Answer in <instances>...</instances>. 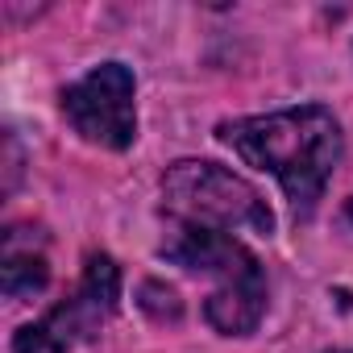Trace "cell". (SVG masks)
Masks as SVG:
<instances>
[{
	"label": "cell",
	"mask_w": 353,
	"mask_h": 353,
	"mask_svg": "<svg viewBox=\"0 0 353 353\" xmlns=\"http://www.w3.org/2000/svg\"><path fill=\"white\" fill-rule=\"evenodd\" d=\"M216 137L229 150H237L250 166L274 174L299 216L316 208V200L324 196L332 170L341 166V154H345L341 121L324 104H299V108H279L266 117L225 121Z\"/></svg>",
	"instance_id": "obj_1"
},
{
	"label": "cell",
	"mask_w": 353,
	"mask_h": 353,
	"mask_svg": "<svg viewBox=\"0 0 353 353\" xmlns=\"http://www.w3.org/2000/svg\"><path fill=\"white\" fill-rule=\"evenodd\" d=\"M162 216L174 225H196L216 233H274V212L262 192L208 158H179L162 174Z\"/></svg>",
	"instance_id": "obj_2"
},
{
	"label": "cell",
	"mask_w": 353,
	"mask_h": 353,
	"mask_svg": "<svg viewBox=\"0 0 353 353\" xmlns=\"http://www.w3.org/2000/svg\"><path fill=\"white\" fill-rule=\"evenodd\" d=\"M117 299H121V270H117V262L108 254H92L75 295H67L42 320L17 328L13 353H75L83 341H92L112 320Z\"/></svg>",
	"instance_id": "obj_3"
},
{
	"label": "cell",
	"mask_w": 353,
	"mask_h": 353,
	"mask_svg": "<svg viewBox=\"0 0 353 353\" xmlns=\"http://www.w3.org/2000/svg\"><path fill=\"white\" fill-rule=\"evenodd\" d=\"M137 79L125 63H96L83 79L63 92V117L71 129L100 150H129L137 137Z\"/></svg>",
	"instance_id": "obj_4"
},
{
	"label": "cell",
	"mask_w": 353,
	"mask_h": 353,
	"mask_svg": "<svg viewBox=\"0 0 353 353\" xmlns=\"http://www.w3.org/2000/svg\"><path fill=\"white\" fill-rule=\"evenodd\" d=\"M158 254L183 270H196V274H212L216 283L245 270L250 262H258L237 237L229 233H216V229H196V225H174L166 221V237L158 245Z\"/></svg>",
	"instance_id": "obj_5"
},
{
	"label": "cell",
	"mask_w": 353,
	"mask_h": 353,
	"mask_svg": "<svg viewBox=\"0 0 353 353\" xmlns=\"http://www.w3.org/2000/svg\"><path fill=\"white\" fill-rule=\"evenodd\" d=\"M262 316H266V274H262V262H250L245 270L221 279L212 287V295L204 299V320L221 336H250V332H258Z\"/></svg>",
	"instance_id": "obj_6"
},
{
	"label": "cell",
	"mask_w": 353,
	"mask_h": 353,
	"mask_svg": "<svg viewBox=\"0 0 353 353\" xmlns=\"http://www.w3.org/2000/svg\"><path fill=\"white\" fill-rule=\"evenodd\" d=\"M50 283V266H46V254L42 245H26L21 250V237L17 229L5 233V262H0V287H5L9 299H30L38 291H46Z\"/></svg>",
	"instance_id": "obj_7"
},
{
	"label": "cell",
	"mask_w": 353,
	"mask_h": 353,
	"mask_svg": "<svg viewBox=\"0 0 353 353\" xmlns=\"http://www.w3.org/2000/svg\"><path fill=\"white\" fill-rule=\"evenodd\" d=\"M345 216H349V225H353V200H349V208H345Z\"/></svg>",
	"instance_id": "obj_8"
}]
</instances>
